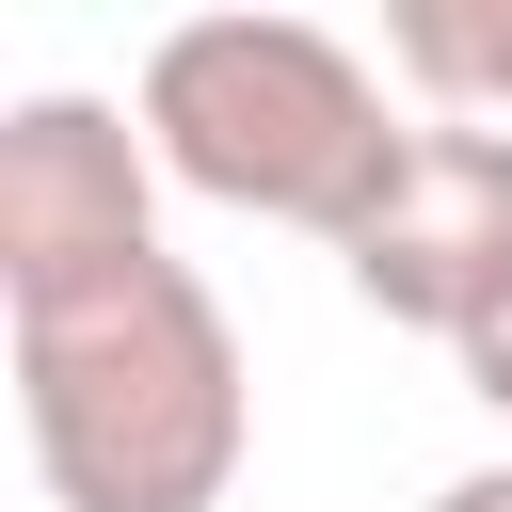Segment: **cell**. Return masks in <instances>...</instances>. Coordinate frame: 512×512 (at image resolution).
Wrapping results in <instances>:
<instances>
[{"label":"cell","mask_w":512,"mask_h":512,"mask_svg":"<svg viewBox=\"0 0 512 512\" xmlns=\"http://www.w3.org/2000/svg\"><path fill=\"white\" fill-rule=\"evenodd\" d=\"M16 432L48 512H224L256 448L240 320L192 256H128L112 288L16 304Z\"/></svg>","instance_id":"6da1fadb"},{"label":"cell","mask_w":512,"mask_h":512,"mask_svg":"<svg viewBox=\"0 0 512 512\" xmlns=\"http://www.w3.org/2000/svg\"><path fill=\"white\" fill-rule=\"evenodd\" d=\"M144 160L240 224H304V240H352L416 144V112H384V80L288 16V0H224V16H176L144 48Z\"/></svg>","instance_id":"7a4b0ae2"},{"label":"cell","mask_w":512,"mask_h":512,"mask_svg":"<svg viewBox=\"0 0 512 512\" xmlns=\"http://www.w3.org/2000/svg\"><path fill=\"white\" fill-rule=\"evenodd\" d=\"M336 272H352V304H368V320H400V336H448V352H464V336L512 304V128L416 112V144H400L384 208L336 240Z\"/></svg>","instance_id":"3957f363"},{"label":"cell","mask_w":512,"mask_h":512,"mask_svg":"<svg viewBox=\"0 0 512 512\" xmlns=\"http://www.w3.org/2000/svg\"><path fill=\"white\" fill-rule=\"evenodd\" d=\"M128 256H160V160H144V112L112 96H16L0 112V304H64V288H112Z\"/></svg>","instance_id":"277c9868"},{"label":"cell","mask_w":512,"mask_h":512,"mask_svg":"<svg viewBox=\"0 0 512 512\" xmlns=\"http://www.w3.org/2000/svg\"><path fill=\"white\" fill-rule=\"evenodd\" d=\"M384 48L432 112L464 128H512V0H384Z\"/></svg>","instance_id":"5b68a950"},{"label":"cell","mask_w":512,"mask_h":512,"mask_svg":"<svg viewBox=\"0 0 512 512\" xmlns=\"http://www.w3.org/2000/svg\"><path fill=\"white\" fill-rule=\"evenodd\" d=\"M464 400H480V416H512V304L464 336Z\"/></svg>","instance_id":"8992f818"},{"label":"cell","mask_w":512,"mask_h":512,"mask_svg":"<svg viewBox=\"0 0 512 512\" xmlns=\"http://www.w3.org/2000/svg\"><path fill=\"white\" fill-rule=\"evenodd\" d=\"M432 512H512V464H464V480H448Z\"/></svg>","instance_id":"52a82bcc"}]
</instances>
